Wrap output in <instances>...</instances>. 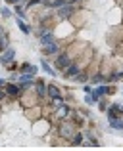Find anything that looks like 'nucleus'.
Wrapping results in <instances>:
<instances>
[{"label": "nucleus", "instance_id": "22", "mask_svg": "<svg viewBox=\"0 0 123 151\" xmlns=\"http://www.w3.org/2000/svg\"><path fill=\"white\" fill-rule=\"evenodd\" d=\"M110 128L123 130V119H110Z\"/></svg>", "mask_w": 123, "mask_h": 151}, {"label": "nucleus", "instance_id": "26", "mask_svg": "<svg viewBox=\"0 0 123 151\" xmlns=\"http://www.w3.org/2000/svg\"><path fill=\"white\" fill-rule=\"evenodd\" d=\"M92 92L96 94L98 98H102V96H106V94H108V86H104V84H102V86H98V88H94Z\"/></svg>", "mask_w": 123, "mask_h": 151}, {"label": "nucleus", "instance_id": "17", "mask_svg": "<svg viewBox=\"0 0 123 151\" xmlns=\"http://www.w3.org/2000/svg\"><path fill=\"white\" fill-rule=\"evenodd\" d=\"M33 88H35V92H37L41 98H44V96H46V84H44L42 81H37V82L33 84Z\"/></svg>", "mask_w": 123, "mask_h": 151}, {"label": "nucleus", "instance_id": "16", "mask_svg": "<svg viewBox=\"0 0 123 151\" xmlns=\"http://www.w3.org/2000/svg\"><path fill=\"white\" fill-rule=\"evenodd\" d=\"M14 58H15V48H10V46H8V48L2 52V55H0V63H10Z\"/></svg>", "mask_w": 123, "mask_h": 151}, {"label": "nucleus", "instance_id": "2", "mask_svg": "<svg viewBox=\"0 0 123 151\" xmlns=\"http://www.w3.org/2000/svg\"><path fill=\"white\" fill-rule=\"evenodd\" d=\"M17 100H19V103H21L23 109H27V107L39 105V101H41V96L35 92V88H27V90H23V94H19Z\"/></svg>", "mask_w": 123, "mask_h": 151}, {"label": "nucleus", "instance_id": "27", "mask_svg": "<svg viewBox=\"0 0 123 151\" xmlns=\"http://www.w3.org/2000/svg\"><path fill=\"white\" fill-rule=\"evenodd\" d=\"M0 15H2L4 19H10L12 17V10H10V8H6V6L0 8Z\"/></svg>", "mask_w": 123, "mask_h": 151}, {"label": "nucleus", "instance_id": "28", "mask_svg": "<svg viewBox=\"0 0 123 151\" xmlns=\"http://www.w3.org/2000/svg\"><path fill=\"white\" fill-rule=\"evenodd\" d=\"M21 0H6V4H12V6H15V4H19Z\"/></svg>", "mask_w": 123, "mask_h": 151}, {"label": "nucleus", "instance_id": "19", "mask_svg": "<svg viewBox=\"0 0 123 151\" xmlns=\"http://www.w3.org/2000/svg\"><path fill=\"white\" fill-rule=\"evenodd\" d=\"M41 69L44 71L46 75H50V77H56V71L50 67V63H46V59H41Z\"/></svg>", "mask_w": 123, "mask_h": 151}, {"label": "nucleus", "instance_id": "1", "mask_svg": "<svg viewBox=\"0 0 123 151\" xmlns=\"http://www.w3.org/2000/svg\"><path fill=\"white\" fill-rule=\"evenodd\" d=\"M75 132H77V124L73 121H69L67 117L58 122V134H60L62 140H71L75 136Z\"/></svg>", "mask_w": 123, "mask_h": 151}, {"label": "nucleus", "instance_id": "11", "mask_svg": "<svg viewBox=\"0 0 123 151\" xmlns=\"http://www.w3.org/2000/svg\"><path fill=\"white\" fill-rule=\"evenodd\" d=\"M4 90H6V98H10V100H17L19 94L23 92L19 84H4Z\"/></svg>", "mask_w": 123, "mask_h": 151}, {"label": "nucleus", "instance_id": "24", "mask_svg": "<svg viewBox=\"0 0 123 151\" xmlns=\"http://www.w3.org/2000/svg\"><path fill=\"white\" fill-rule=\"evenodd\" d=\"M98 100H100V98H98L96 96V94H87V96H85V103H87V105H94V103H98Z\"/></svg>", "mask_w": 123, "mask_h": 151}, {"label": "nucleus", "instance_id": "14", "mask_svg": "<svg viewBox=\"0 0 123 151\" xmlns=\"http://www.w3.org/2000/svg\"><path fill=\"white\" fill-rule=\"evenodd\" d=\"M60 52V46L56 44V40L48 42V44H42V54L44 55H56Z\"/></svg>", "mask_w": 123, "mask_h": 151}, {"label": "nucleus", "instance_id": "9", "mask_svg": "<svg viewBox=\"0 0 123 151\" xmlns=\"http://www.w3.org/2000/svg\"><path fill=\"white\" fill-rule=\"evenodd\" d=\"M75 12V6L73 4H63V6L58 8V19H62V21H67V19L71 17V14Z\"/></svg>", "mask_w": 123, "mask_h": 151}, {"label": "nucleus", "instance_id": "5", "mask_svg": "<svg viewBox=\"0 0 123 151\" xmlns=\"http://www.w3.org/2000/svg\"><path fill=\"white\" fill-rule=\"evenodd\" d=\"M48 130H50V122L48 121H42V117L37 119V121H33V134H35V136L42 138V136H46Z\"/></svg>", "mask_w": 123, "mask_h": 151}, {"label": "nucleus", "instance_id": "13", "mask_svg": "<svg viewBox=\"0 0 123 151\" xmlns=\"http://www.w3.org/2000/svg\"><path fill=\"white\" fill-rule=\"evenodd\" d=\"M46 96H48L50 100H62L63 94L56 84H46Z\"/></svg>", "mask_w": 123, "mask_h": 151}, {"label": "nucleus", "instance_id": "7", "mask_svg": "<svg viewBox=\"0 0 123 151\" xmlns=\"http://www.w3.org/2000/svg\"><path fill=\"white\" fill-rule=\"evenodd\" d=\"M87 15H89V12H85V10L73 12V14H71V17L67 19V21L71 23V27H83V25H85V21H87Z\"/></svg>", "mask_w": 123, "mask_h": 151}, {"label": "nucleus", "instance_id": "30", "mask_svg": "<svg viewBox=\"0 0 123 151\" xmlns=\"http://www.w3.org/2000/svg\"><path fill=\"white\" fill-rule=\"evenodd\" d=\"M4 84H6V82H4V78H0V88H4Z\"/></svg>", "mask_w": 123, "mask_h": 151}, {"label": "nucleus", "instance_id": "18", "mask_svg": "<svg viewBox=\"0 0 123 151\" xmlns=\"http://www.w3.org/2000/svg\"><path fill=\"white\" fill-rule=\"evenodd\" d=\"M39 38H41L42 44H48V42H52V40H54V35L50 33V31H42V33L39 35Z\"/></svg>", "mask_w": 123, "mask_h": 151}, {"label": "nucleus", "instance_id": "15", "mask_svg": "<svg viewBox=\"0 0 123 151\" xmlns=\"http://www.w3.org/2000/svg\"><path fill=\"white\" fill-rule=\"evenodd\" d=\"M62 73H63V77H66V78H73L77 73H81V69L77 67V63H75V61H71L69 65H67L66 69L62 71Z\"/></svg>", "mask_w": 123, "mask_h": 151}, {"label": "nucleus", "instance_id": "20", "mask_svg": "<svg viewBox=\"0 0 123 151\" xmlns=\"http://www.w3.org/2000/svg\"><path fill=\"white\" fill-rule=\"evenodd\" d=\"M15 25L19 27V31H21L23 35H29V33H31V29H29V27L25 25V21H23L21 17H15Z\"/></svg>", "mask_w": 123, "mask_h": 151}, {"label": "nucleus", "instance_id": "25", "mask_svg": "<svg viewBox=\"0 0 123 151\" xmlns=\"http://www.w3.org/2000/svg\"><path fill=\"white\" fill-rule=\"evenodd\" d=\"M69 144H71V145H81V144H83V134H81V132H75V136L69 140Z\"/></svg>", "mask_w": 123, "mask_h": 151}, {"label": "nucleus", "instance_id": "12", "mask_svg": "<svg viewBox=\"0 0 123 151\" xmlns=\"http://www.w3.org/2000/svg\"><path fill=\"white\" fill-rule=\"evenodd\" d=\"M106 113H108V121L110 119H119L123 115V107L119 103H112L110 107H106Z\"/></svg>", "mask_w": 123, "mask_h": 151}, {"label": "nucleus", "instance_id": "21", "mask_svg": "<svg viewBox=\"0 0 123 151\" xmlns=\"http://www.w3.org/2000/svg\"><path fill=\"white\" fill-rule=\"evenodd\" d=\"M10 46V40H8V35L6 33H0V54Z\"/></svg>", "mask_w": 123, "mask_h": 151}, {"label": "nucleus", "instance_id": "31", "mask_svg": "<svg viewBox=\"0 0 123 151\" xmlns=\"http://www.w3.org/2000/svg\"><path fill=\"white\" fill-rule=\"evenodd\" d=\"M117 2H123V0H117Z\"/></svg>", "mask_w": 123, "mask_h": 151}, {"label": "nucleus", "instance_id": "8", "mask_svg": "<svg viewBox=\"0 0 123 151\" xmlns=\"http://www.w3.org/2000/svg\"><path fill=\"white\" fill-rule=\"evenodd\" d=\"M69 63H71V59H69V55H67L66 52H62V54L58 52V54H56V59H54V67H56L58 71H63L67 65H69Z\"/></svg>", "mask_w": 123, "mask_h": 151}, {"label": "nucleus", "instance_id": "29", "mask_svg": "<svg viewBox=\"0 0 123 151\" xmlns=\"http://www.w3.org/2000/svg\"><path fill=\"white\" fill-rule=\"evenodd\" d=\"M100 111H106V101H104V100L100 101Z\"/></svg>", "mask_w": 123, "mask_h": 151}, {"label": "nucleus", "instance_id": "3", "mask_svg": "<svg viewBox=\"0 0 123 151\" xmlns=\"http://www.w3.org/2000/svg\"><path fill=\"white\" fill-rule=\"evenodd\" d=\"M85 48H87V42L79 40V42H71V44L67 46V48L63 50V52H66V54L69 55V59H71V61H75V59H77L79 55H81L83 52H85Z\"/></svg>", "mask_w": 123, "mask_h": 151}, {"label": "nucleus", "instance_id": "6", "mask_svg": "<svg viewBox=\"0 0 123 151\" xmlns=\"http://www.w3.org/2000/svg\"><path fill=\"white\" fill-rule=\"evenodd\" d=\"M119 38H121V42H123V25L112 27V31H110V33H108V37H106L108 44H110V46H116Z\"/></svg>", "mask_w": 123, "mask_h": 151}, {"label": "nucleus", "instance_id": "10", "mask_svg": "<svg viewBox=\"0 0 123 151\" xmlns=\"http://www.w3.org/2000/svg\"><path fill=\"white\" fill-rule=\"evenodd\" d=\"M25 117L29 119L31 122H33V121H37V119H41V117H42V107H41V105L27 107V109H25Z\"/></svg>", "mask_w": 123, "mask_h": 151}, {"label": "nucleus", "instance_id": "4", "mask_svg": "<svg viewBox=\"0 0 123 151\" xmlns=\"http://www.w3.org/2000/svg\"><path fill=\"white\" fill-rule=\"evenodd\" d=\"M92 55H94V50L87 46L85 52H83V54L79 55L77 59H75V63H77V67H79V69H81V71H83V69H87V67L90 65V61H92Z\"/></svg>", "mask_w": 123, "mask_h": 151}, {"label": "nucleus", "instance_id": "23", "mask_svg": "<svg viewBox=\"0 0 123 151\" xmlns=\"http://www.w3.org/2000/svg\"><path fill=\"white\" fill-rule=\"evenodd\" d=\"M21 73H31V75H37V65H29V63H25V65H21Z\"/></svg>", "mask_w": 123, "mask_h": 151}]
</instances>
